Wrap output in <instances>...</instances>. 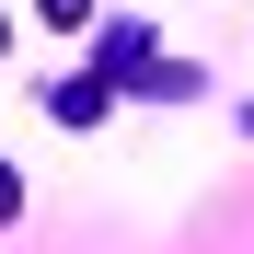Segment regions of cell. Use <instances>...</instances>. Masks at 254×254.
Wrapping results in <instances>:
<instances>
[{"instance_id": "obj_1", "label": "cell", "mask_w": 254, "mask_h": 254, "mask_svg": "<svg viewBox=\"0 0 254 254\" xmlns=\"http://www.w3.org/2000/svg\"><path fill=\"white\" fill-rule=\"evenodd\" d=\"M12 208H23V174H12V162H0V220H12Z\"/></svg>"}]
</instances>
